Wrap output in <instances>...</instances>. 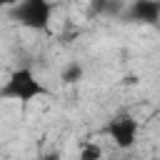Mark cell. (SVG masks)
<instances>
[{"label":"cell","instance_id":"5b68a950","mask_svg":"<svg viewBox=\"0 0 160 160\" xmlns=\"http://www.w3.org/2000/svg\"><path fill=\"white\" fill-rule=\"evenodd\" d=\"M80 78H82V65H80V62H70V65L62 70V82H68V85L78 82Z\"/></svg>","mask_w":160,"mask_h":160},{"label":"cell","instance_id":"8992f818","mask_svg":"<svg viewBox=\"0 0 160 160\" xmlns=\"http://www.w3.org/2000/svg\"><path fill=\"white\" fill-rule=\"evenodd\" d=\"M100 155H102V150L95 148V145H85V148L80 150V158H82V160H92V158H100Z\"/></svg>","mask_w":160,"mask_h":160},{"label":"cell","instance_id":"277c9868","mask_svg":"<svg viewBox=\"0 0 160 160\" xmlns=\"http://www.w3.org/2000/svg\"><path fill=\"white\" fill-rule=\"evenodd\" d=\"M125 18L130 22L155 28L160 20V0H132V5L125 10Z\"/></svg>","mask_w":160,"mask_h":160},{"label":"cell","instance_id":"52a82bcc","mask_svg":"<svg viewBox=\"0 0 160 160\" xmlns=\"http://www.w3.org/2000/svg\"><path fill=\"white\" fill-rule=\"evenodd\" d=\"M18 0H0V8H10V5H15Z\"/></svg>","mask_w":160,"mask_h":160},{"label":"cell","instance_id":"3957f363","mask_svg":"<svg viewBox=\"0 0 160 160\" xmlns=\"http://www.w3.org/2000/svg\"><path fill=\"white\" fill-rule=\"evenodd\" d=\"M105 132L110 135V140H112L120 150H130V148L135 145V140H138V120H135L132 115H128V112H118V115L108 122Z\"/></svg>","mask_w":160,"mask_h":160},{"label":"cell","instance_id":"6da1fadb","mask_svg":"<svg viewBox=\"0 0 160 160\" xmlns=\"http://www.w3.org/2000/svg\"><path fill=\"white\" fill-rule=\"evenodd\" d=\"M48 95H50V90L35 78V72L30 68H18L0 88L2 100H18V102H32L35 98H48Z\"/></svg>","mask_w":160,"mask_h":160},{"label":"cell","instance_id":"7a4b0ae2","mask_svg":"<svg viewBox=\"0 0 160 160\" xmlns=\"http://www.w3.org/2000/svg\"><path fill=\"white\" fill-rule=\"evenodd\" d=\"M10 18L28 30H48L52 20L50 0H18L10 10Z\"/></svg>","mask_w":160,"mask_h":160}]
</instances>
